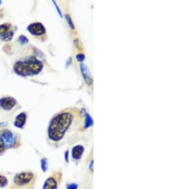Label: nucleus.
Masks as SVG:
<instances>
[{
	"label": "nucleus",
	"instance_id": "1",
	"mask_svg": "<svg viewBox=\"0 0 191 189\" xmlns=\"http://www.w3.org/2000/svg\"><path fill=\"white\" fill-rule=\"evenodd\" d=\"M81 124L78 109L70 108L59 112L54 117L48 128L49 144L59 147L69 142L73 139L76 132L80 130Z\"/></svg>",
	"mask_w": 191,
	"mask_h": 189
},
{
	"label": "nucleus",
	"instance_id": "2",
	"mask_svg": "<svg viewBox=\"0 0 191 189\" xmlns=\"http://www.w3.org/2000/svg\"><path fill=\"white\" fill-rule=\"evenodd\" d=\"M42 68V62L34 56H29L25 59L19 61L13 66L15 72L21 76L38 74Z\"/></svg>",
	"mask_w": 191,
	"mask_h": 189
},
{
	"label": "nucleus",
	"instance_id": "3",
	"mask_svg": "<svg viewBox=\"0 0 191 189\" xmlns=\"http://www.w3.org/2000/svg\"><path fill=\"white\" fill-rule=\"evenodd\" d=\"M36 181L35 173L31 171H22L13 176L10 189H34Z\"/></svg>",
	"mask_w": 191,
	"mask_h": 189
},
{
	"label": "nucleus",
	"instance_id": "4",
	"mask_svg": "<svg viewBox=\"0 0 191 189\" xmlns=\"http://www.w3.org/2000/svg\"><path fill=\"white\" fill-rule=\"evenodd\" d=\"M0 139L7 150L10 149H17L22 144L19 134L7 128H0Z\"/></svg>",
	"mask_w": 191,
	"mask_h": 189
},
{
	"label": "nucleus",
	"instance_id": "5",
	"mask_svg": "<svg viewBox=\"0 0 191 189\" xmlns=\"http://www.w3.org/2000/svg\"><path fill=\"white\" fill-rule=\"evenodd\" d=\"M62 180V172L55 171L47 179L43 189H58Z\"/></svg>",
	"mask_w": 191,
	"mask_h": 189
},
{
	"label": "nucleus",
	"instance_id": "6",
	"mask_svg": "<svg viewBox=\"0 0 191 189\" xmlns=\"http://www.w3.org/2000/svg\"><path fill=\"white\" fill-rule=\"evenodd\" d=\"M28 30L31 35L38 37V39L43 40V37H45L46 30L41 23L35 22L30 24L28 28Z\"/></svg>",
	"mask_w": 191,
	"mask_h": 189
},
{
	"label": "nucleus",
	"instance_id": "7",
	"mask_svg": "<svg viewBox=\"0 0 191 189\" xmlns=\"http://www.w3.org/2000/svg\"><path fill=\"white\" fill-rule=\"evenodd\" d=\"M17 103L15 99L11 97L3 98L0 100V106L5 110L12 109Z\"/></svg>",
	"mask_w": 191,
	"mask_h": 189
},
{
	"label": "nucleus",
	"instance_id": "8",
	"mask_svg": "<svg viewBox=\"0 0 191 189\" xmlns=\"http://www.w3.org/2000/svg\"><path fill=\"white\" fill-rule=\"evenodd\" d=\"M26 115L25 113H20L17 117H16L14 125L15 127L18 128H23L24 125H25L26 122Z\"/></svg>",
	"mask_w": 191,
	"mask_h": 189
},
{
	"label": "nucleus",
	"instance_id": "9",
	"mask_svg": "<svg viewBox=\"0 0 191 189\" xmlns=\"http://www.w3.org/2000/svg\"><path fill=\"white\" fill-rule=\"evenodd\" d=\"M12 25L10 24H4L0 25V37L3 38L9 31L11 30Z\"/></svg>",
	"mask_w": 191,
	"mask_h": 189
},
{
	"label": "nucleus",
	"instance_id": "10",
	"mask_svg": "<svg viewBox=\"0 0 191 189\" xmlns=\"http://www.w3.org/2000/svg\"><path fill=\"white\" fill-rule=\"evenodd\" d=\"M84 148L82 146H75L72 150V157L75 159H79L82 156Z\"/></svg>",
	"mask_w": 191,
	"mask_h": 189
},
{
	"label": "nucleus",
	"instance_id": "11",
	"mask_svg": "<svg viewBox=\"0 0 191 189\" xmlns=\"http://www.w3.org/2000/svg\"><path fill=\"white\" fill-rule=\"evenodd\" d=\"M8 184V180L4 175H0V187H5Z\"/></svg>",
	"mask_w": 191,
	"mask_h": 189
},
{
	"label": "nucleus",
	"instance_id": "12",
	"mask_svg": "<svg viewBox=\"0 0 191 189\" xmlns=\"http://www.w3.org/2000/svg\"><path fill=\"white\" fill-rule=\"evenodd\" d=\"M77 59L80 61H82L84 59V56L82 54H79L77 56Z\"/></svg>",
	"mask_w": 191,
	"mask_h": 189
}]
</instances>
